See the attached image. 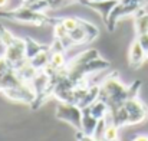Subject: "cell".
<instances>
[{"label":"cell","instance_id":"cell-1","mask_svg":"<svg viewBox=\"0 0 148 141\" xmlns=\"http://www.w3.org/2000/svg\"><path fill=\"white\" fill-rule=\"evenodd\" d=\"M106 118L118 128L125 125H135L144 122L148 118V108L137 96H132L122 104L111 108Z\"/></svg>","mask_w":148,"mask_h":141},{"label":"cell","instance_id":"cell-2","mask_svg":"<svg viewBox=\"0 0 148 141\" xmlns=\"http://www.w3.org/2000/svg\"><path fill=\"white\" fill-rule=\"evenodd\" d=\"M138 88H140V82H134L131 87H125L115 74L108 75L101 84H99V96L102 102H105L108 105V108H114L119 104H122L124 101H127L128 98L137 96L138 94Z\"/></svg>","mask_w":148,"mask_h":141},{"label":"cell","instance_id":"cell-3","mask_svg":"<svg viewBox=\"0 0 148 141\" xmlns=\"http://www.w3.org/2000/svg\"><path fill=\"white\" fill-rule=\"evenodd\" d=\"M0 19L22 23V25H32V26H49V25H53L55 22L48 16V13L38 12L26 4H22L16 9L0 10Z\"/></svg>","mask_w":148,"mask_h":141},{"label":"cell","instance_id":"cell-4","mask_svg":"<svg viewBox=\"0 0 148 141\" xmlns=\"http://www.w3.org/2000/svg\"><path fill=\"white\" fill-rule=\"evenodd\" d=\"M3 56L10 63L13 69H19L22 65L27 62L26 58V42L23 38H14L7 46H4Z\"/></svg>","mask_w":148,"mask_h":141},{"label":"cell","instance_id":"cell-5","mask_svg":"<svg viewBox=\"0 0 148 141\" xmlns=\"http://www.w3.org/2000/svg\"><path fill=\"white\" fill-rule=\"evenodd\" d=\"M56 118L71 124L75 130L81 131V124H82V108L76 104L72 102H62L56 105Z\"/></svg>","mask_w":148,"mask_h":141},{"label":"cell","instance_id":"cell-6","mask_svg":"<svg viewBox=\"0 0 148 141\" xmlns=\"http://www.w3.org/2000/svg\"><path fill=\"white\" fill-rule=\"evenodd\" d=\"M147 59V52L145 49L140 45V42L135 39L128 50V62L132 68H140Z\"/></svg>","mask_w":148,"mask_h":141},{"label":"cell","instance_id":"cell-7","mask_svg":"<svg viewBox=\"0 0 148 141\" xmlns=\"http://www.w3.org/2000/svg\"><path fill=\"white\" fill-rule=\"evenodd\" d=\"M99 121L97 120L86 108H82V124H81V133L86 134V135H94L95 130L98 127Z\"/></svg>","mask_w":148,"mask_h":141},{"label":"cell","instance_id":"cell-8","mask_svg":"<svg viewBox=\"0 0 148 141\" xmlns=\"http://www.w3.org/2000/svg\"><path fill=\"white\" fill-rule=\"evenodd\" d=\"M134 29L137 36L148 33V13L144 9H140L134 14Z\"/></svg>","mask_w":148,"mask_h":141},{"label":"cell","instance_id":"cell-9","mask_svg":"<svg viewBox=\"0 0 148 141\" xmlns=\"http://www.w3.org/2000/svg\"><path fill=\"white\" fill-rule=\"evenodd\" d=\"M86 109H88V111H89L97 120L105 118V117L108 115V112H109L108 105H106L105 102H102L101 99H97L95 102H92L89 107H86Z\"/></svg>","mask_w":148,"mask_h":141},{"label":"cell","instance_id":"cell-10","mask_svg":"<svg viewBox=\"0 0 148 141\" xmlns=\"http://www.w3.org/2000/svg\"><path fill=\"white\" fill-rule=\"evenodd\" d=\"M25 42H26V58H27V61L48 46V45H42V43L36 42L32 38H25Z\"/></svg>","mask_w":148,"mask_h":141},{"label":"cell","instance_id":"cell-11","mask_svg":"<svg viewBox=\"0 0 148 141\" xmlns=\"http://www.w3.org/2000/svg\"><path fill=\"white\" fill-rule=\"evenodd\" d=\"M16 36L13 35V32H10L7 28H4V26H1L0 25V43H1V46H7L13 39H14Z\"/></svg>","mask_w":148,"mask_h":141},{"label":"cell","instance_id":"cell-12","mask_svg":"<svg viewBox=\"0 0 148 141\" xmlns=\"http://www.w3.org/2000/svg\"><path fill=\"white\" fill-rule=\"evenodd\" d=\"M9 69H12V66H10V63L6 61V58L4 56H0V78L9 71Z\"/></svg>","mask_w":148,"mask_h":141},{"label":"cell","instance_id":"cell-13","mask_svg":"<svg viewBox=\"0 0 148 141\" xmlns=\"http://www.w3.org/2000/svg\"><path fill=\"white\" fill-rule=\"evenodd\" d=\"M137 41L140 42V45L145 49V52H148V33H144V35H140L137 36Z\"/></svg>","mask_w":148,"mask_h":141},{"label":"cell","instance_id":"cell-14","mask_svg":"<svg viewBox=\"0 0 148 141\" xmlns=\"http://www.w3.org/2000/svg\"><path fill=\"white\" fill-rule=\"evenodd\" d=\"M78 141H101V140H98V138L94 137V135H86V134L78 131Z\"/></svg>","mask_w":148,"mask_h":141},{"label":"cell","instance_id":"cell-15","mask_svg":"<svg viewBox=\"0 0 148 141\" xmlns=\"http://www.w3.org/2000/svg\"><path fill=\"white\" fill-rule=\"evenodd\" d=\"M131 141H148V135L147 134H138V135H135Z\"/></svg>","mask_w":148,"mask_h":141},{"label":"cell","instance_id":"cell-16","mask_svg":"<svg viewBox=\"0 0 148 141\" xmlns=\"http://www.w3.org/2000/svg\"><path fill=\"white\" fill-rule=\"evenodd\" d=\"M10 4V0H0V10L7 9V6Z\"/></svg>","mask_w":148,"mask_h":141},{"label":"cell","instance_id":"cell-17","mask_svg":"<svg viewBox=\"0 0 148 141\" xmlns=\"http://www.w3.org/2000/svg\"><path fill=\"white\" fill-rule=\"evenodd\" d=\"M22 1H23V4H30V3H35L38 0H22Z\"/></svg>","mask_w":148,"mask_h":141},{"label":"cell","instance_id":"cell-18","mask_svg":"<svg viewBox=\"0 0 148 141\" xmlns=\"http://www.w3.org/2000/svg\"><path fill=\"white\" fill-rule=\"evenodd\" d=\"M147 59H148V52H147Z\"/></svg>","mask_w":148,"mask_h":141},{"label":"cell","instance_id":"cell-19","mask_svg":"<svg viewBox=\"0 0 148 141\" xmlns=\"http://www.w3.org/2000/svg\"><path fill=\"white\" fill-rule=\"evenodd\" d=\"M116 141H118V140H116Z\"/></svg>","mask_w":148,"mask_h":141}]
</instances>
